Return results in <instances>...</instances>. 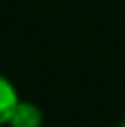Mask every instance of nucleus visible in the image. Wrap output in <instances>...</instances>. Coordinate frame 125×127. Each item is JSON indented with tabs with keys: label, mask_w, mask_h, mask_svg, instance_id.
I'll list each match as a JSON object with an SVG mask.
<instances>
[{
	"label": "nucleus",
	"mask_w": 125,
	"mask_h": 127,
	"mask_svg": "<svg viewBox=\"0 0 125 127\" xmlns=\"http://www.w3.org/2000/svg\"><path fill=\"white\" fill-rule=\"evenodd\" d=\"M40 123H42V114L34 103H18V107L9 118L11 127H40Z\"/></svg>",
	"instance_id": "1"
},
{
	"label": "nucleus",
	"mask_w": 125,
	"mask_h": 127,
	"mask_svg": "<svg viewBox=\"0 0 125 127\" xmlns=\"http://www.w3.org/2000/svg\"><path fill=\"white\" fill-rule=\"evenodd\" d=\"M18 103L20 100H18V94H16L13 85L4 76H0V125L2 123H9L13 109L18 107Z\"/></svg>",
	"instance_id": "2"
},
{
	"label": "nucleus",
	"mask_w": 125,
	"mask_h": 127,
	"mask_svg": "<svg viewBox=\"0 0 125 127\" xmlns=\"http://www.w3.org/2000/svg\"><path fill=\"white\" fill-rule=\"evenodd\" d=\"M121 127H125V123H123V125H121Z\"/></svg>",
	"instance_id": "3"
}]
</instances>
